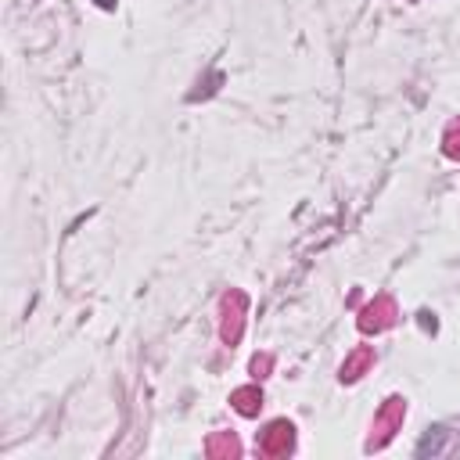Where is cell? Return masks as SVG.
Masks as SVG:
<instances>
[{
  "instance_id": "cell-5",
  "label": "cell",
  "mask_w": 460,
  "mask_h": 460,
  "mask_svg": "<svg viewBox=\"0 0 460 460\" xmlns=\"http://www.w3.org/2000/svg\"><path fill=\"white\" fill-rule=\"evenodd\" d=\"M402 413H406V406H402V399H388V406L381 410V420H377V428L388 435V428H395L399 420H402Z\"/></svg>"
},
{
  "instance_id": "cell-8",
  "label": "cell",
  "mask_w": 460,
  "mask_h": 460,
  "mask_svg": "<svg viewBox=\"0 0 460 460\" xmlns=\"http://www.w3.org/2000/svg\"><path fill=\"white\" fill-rule=\"evenodd\" d=\"M97 4H101V7H115V0H97Z\"/></svg>"
},
{
  "instance_id": "cell-3",
  "label": "cell",
  "mask_w": 460,
  "mask_h": 460,
  "mask_svg": "<svg viewBox=\"0 0 460 460\" xmlns=\"http://www.w3.org/2000/svg\"><path fill=\"white\" fill-rule=\"evenodd\" d=\"M288 446H291V424H288V420L270 424L266 435H262V449H266V453H284Z\"/></svg>"
},
{
  "instance_id": "cell-7",
  "label": "cell",
  "mask_w": 460,
  "mask_h": 460,
  "mask_svg": "<svg viewBox=\"0 0 460 460\" xmlns=\"http://www.w3.org/2000/svg\"><path fill=\"white\" fill-rule=\"evenodd\" d=\"M446 155L449 158H460V119L446 129Z\"/></svg>"
},
{
  "instance_id": "cell-1",
  "label": "cell",
  "mask_w": 460,
  "mask_h": 460,
  "mask_svg": "<svg viewBox=\"0 0 460 460\" xmlns=\"http://www.w3.org/2000/svg\"><path fill=\"white\" fill-rule=\"evenodd\" d=\"M223 313H226V320H223V341H237V338H241V313H244V295H241V291L226 295V298H223Z\"/></svg>"
},
{
  "instance_id": "cell-6",
  "label": "cell",
  "mask_w": 460,
  "mask_h": 460,
  "mask_svg": "<svg viewBox=\"0 0 460 460\" xmlns=\"http://www.w3.org/2000/svg\"><path fill=\"white\" fill-rule=\"evenodd\" d=\"M370 359H374V352H370V349H359V352H356V356H352V359H349V363L341 367V377H345V381L359 377V370H363V367H367Z\"/></svg>"
},
{
  "instance_id": "cell-4",
  "label": "cell",
  "mask_w": 460,
  "mask_h": 460,
  "mask_svg": "<svg viewBox=\"0 0 460 460\" xmlns=\"http://www.w3.org/2000/svg\"><path fill=\"white\" fill-rule=\"evenodd\" d=\"M234 406H237L244 417H252V413L259 410V388H252V385H248V388H237V392H234Z\"/></svg>"
},
{
  "instance_id": "cell-2",
  "label": "cell",
  "mask_w": 460,
  "mask_h": 460,
  "mask_svg": "<svg viewBox=\"0 0 460 460\" xmlns=\"http://www.w3.org/2000/svg\"><path fill=\"white\" fill-rule=\"evenodd\" d=\"M392 316H395V305H392V298H377L374 305H367L363 309V316H359V327L363 331H381V327H388L392 323Z\"/></svg>"
}]
</instances>
